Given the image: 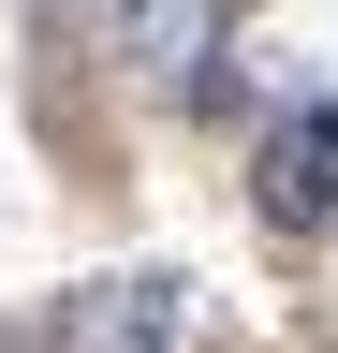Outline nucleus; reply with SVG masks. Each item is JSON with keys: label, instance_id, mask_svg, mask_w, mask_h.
<instances>
[{"label": "nucleus", "instance_id": "nucleus-1", "mask_svg": "<svg viewBox=\"0 0 338 353\" xmlns=\"http://www.w3.org/2000/svg\"><path fill=\"white\" fill-rule=\"evenodd\" d=\"M118 44H133L147 88H177V103H191V74L235 59V0H118Z\"/></svg>", "mask_w": 338, "mask_h": 353}, {"label": "nucleus", "instance_id": "nucleus-2", "mask_svg": "<svg viewBox=\"0 0 338 353\" xmlns=\"http://www.w3.org/2000/svg\"><path fill=\"white\" fill-rule=\"evenodd\" d=\"M59 353H177V280H162V265H133V280L59 294Z\"/></svg>", "mask_w": 338, "mask_h": 353}, {"label": "nucleus", "instance_id": "nucleus-3", "mask_svg": "<svg viewBox=\"0 0 338 353\" xmlns=\"http://www.w3.org/2000/svg\"><path fill=\"white\" fill-rule=\"evenodd\" d=\"M265 206L294 221V236H309V221H338V103H309V118L265 148Z\"/></svg>", "mask_w": 338, "mask_h": 353}]
</instances>
